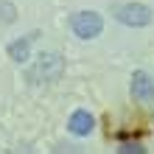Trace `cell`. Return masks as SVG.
<instances>
[{
  "label": "cell",
  "instance_id": "cell-1",
  "mask_svg": "<svg viewBox=\"0 0 154 154\" xmlns=\"http://www.w3.org/2000/svg\"><path fill=\"white\" fill-rule=\"evenodd\" d=\"M115 20L129 28H146V25H151L154 14L146 3H121L115 6Z\"/></svg>",
  "mask_w": 154,
  "mask_h": 154
},
{
  "label": "cell",
  "instance_id": "cell-2",
  "mask_svg": "<svg viewBox=\"0 0 154 154\" xmlns=\"http://www.w3.org/2000/svg\"><path fill=\"white\" fill-rule=\"evenodd\" d=\"M70 28H73V34L79 39H95L98 34L104 31V17L98 11H76L73 17H70Z\"/></svg>",
  "mask_w": 154,
  "mask_h": 154
},
{
  "label": "cell",
  "instance_id": "cell-3",
  "mask_svg": "<svg viewBox=\"0 0 154 154\" xmlns=\"http://www.w3.org/2000/svg\"><path fill=\"white\" fill-rule=\"evenodd\" d=\"M65 70V62H62L59 53H39L37 59V67L31 70V79L37 81H56Z\"/></svg>",
  "mask_w": 154,
  "mask_h": 154
},
{
  "label": "cell",
  "instance_id": "cell-4",
  "mask_svg": "<svg viewBox=\"0 0 154 154\" xmlns=\"http://www.w3.org/2000/svg\"><path fill=\"white\" fill-rule=\"evenodd\" d=\"M132 95H134V101H140V104H154V81L149 79V73L137 70V73L132 76Z\"/></svg>",
  "mask_w": 154,
  "mask_h": 154
},
{
  "label": "cell",
  "instance_id": "cell-5",
  "mask_svg": "<svg viewBox=\"0 0 154 154\" xmlns=\"http://www.w3.org/2000/svg\"><path fill=\"white\" fill-rule=\"evenodd\" d=\"M67 129L73 132L76 137H87V134L95 129V118L87 109H76L73 115H70V121H67Z\"/></svg>",
  "mask_w": 154,
  "mask_h": 154
},
{
  "label": "cell",
  "instance_id": "cell-6",
  "mask_svg": "<svg viewBox=\"0 0 154 154\" xmlns=\"http://www.w3.org/2000/svg\"><path fill=\"white\" fill-rule=\"evenodd\" d=\"M31 39L34 37H23V39H17L8 45V59H14V62H25L31 56Z\"/></svg>",
  "mask_w": 154,
  "mask_h": 154
},
{
  "label": "cell",
  "instance_id": "cell-7",
  "mask_svg": "<svg viewBox=\"0 0 154 154\" xmlns=\"http://www.w3.org/2000/svg\"><path fill=\"white\" fill-rule=\"evenodd\" d=\"M14 20H17V6L8 3V0H0V23L8 25V23H14Z\"/></svg>",
  "mask_w": 154,
  "mask_h": 154
}]
</instances>
